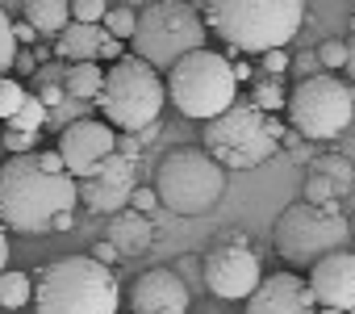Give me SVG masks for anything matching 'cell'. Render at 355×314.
Segmentation results:
<instances>
[{
    "label": "cell",
    "instance_id": "6da1fadb",
    "mask_svg": "<svg viewBox=\"0 0 355 314\" xmlns=\"http://www.w3.org/2000/svg\"><path fill=\"white\" fill-rule=\"evenodd\" d=\"M76 206L80 185L59 151H26L0 168V222L17 235H51Z\"/></svg>",
    "mask_w": 355,
    "mask_h": 314
},
{
    "label": "cell",
    "instance_id": "7a4b0ae2",
    "mask_svg": "<svg viewBox=\"0 0 355 314\" xmlns=\"http://www.w3.org/2000/svg\"><path fill=\"white\" fill-rule=\"evenodd\" d=\"M117 301H121L117 272L96 256L51 260L34 281L38 314H117Z\"/></svg>",
    "mask_w": 355,
    "mask_h": 314
},
{
    "label": "cell",
    "instance_id": "3957f363",
    "mask_svg": "<svg viewBox=\"0 0 355 314\" xmlns=\"http://www.w3.org/2000/svg\"><path fill=\"white\" fill-rule=\"evenodd\" d=\"M205 22L234 51L268 55L284 51L297 38L305 22V0H205Z\"/></svg>",
    "mask_w": 355,
    "mask_h": 314
},
{
    "label": "cell",
    "instance_id": "277c9868",
    "mask_svg": "<svg viewBox=\"0 0 355 314\" xmlns=\"http://www.w3.org/2000/svg\"><path fill=\"white\" fill-rule=\"evenodd\" d=\"M288 126L259 101H234L226 113L205 122V151L222 168H259L284 147Z\"/></svg>",
    "mask_w": 355,
    "mask_h": 314
},
{
    "label": "cell",
    "instance_id": "5b68a950",
    "mask_svg": "<svg viewBox=\"0 0 355 314\" xmlns=\"http://www.w3.org/2000/svg\"><path fill=\"white\" fill-rule=\"evenodd\" d=\"M209 22L205 9H197L193 0H150L138 13V30H134V55L146 59L159 72H171L184 55L205 51L209 38Z\"/></svg>",
    "mask_w": 355,
    "mask_h": 314
},
{
    "label": "cell",
    "instance_id": "8992f818",
    "mask_svg": "<svg viewBox=\"0 0 355 314\" xmlns=\"http://www.w3.org/2000/svg\"><path fill=\"white\" fill-rule=\"evenodd\" d=\"M155 193L171 214L201 218L226 193V168L205 147H175L155 168Z\"/></svg>",
    "mask_w": 355,
    "mask_h": 314
},
{
    "label": "cell",
    "instance_id": "52a82bcc",
    "mask_svg": "<svg viewBox=\"0 0 355 314\" xmlns=\"http://www.w3.org/2000/svg\"><path fill=\"white\" fill-rule=\"evenodd\" d=\"M167 101V80H159V67H150L138 55H121L113 67H105V88L96 97L109 126L134 134L150 130L159 122V109Z\"/></svg>",
    "mask_w": 355,
    "mask_h": 314
},
{
    "label": "cell",
    "instance_id": "ba28073f",
    "mask_svg": "<svg viewBox=\"0 0 355 314\" xmlns=\"http://www.w3.org/2000/svg\"><path fill=\"white\" fill-rule=\"evenodd\" d=\"M167 101L184 117L209 122L239 101V72L218 51H193L167 72Z\"/></svg>",
    "mask_w": 355,
    "mask_h": 314
},
{
    "label": "cell",
    "instance_id": "9c48e42d",
    "mask_svg": "<svg viewBox=\"0 0 355 314\" xmlns=\"http://www.w3.org/2000/svg\"><path fill=\"white\" fill-rule=\"evenodd\" d=\"M276 251L284 264L293 268H313L322 256L343 251L355 235H351V218H343L338 210L326 206H309L305 197L284 206L276 218Z\"/></svg>",
    "mask_w": 355,
    "mask_h": 314
},
{
    "label": "cell",
    "instance_id": "30bf717a",
    "mask_svg": "<svg viewBox=\"0 0 355 314\" xmlns=\"http://www.w3.org/2000/svg\"><path fill=\"white\" fill-rule=\"evenodd\" d=\"M355 117V101H351V84L334 80L330 72H318L309 80H301L288 97V122L301 138L309 142H326L338 138Z\"/></svg>",
    "mask_w": 355,
    "mask_h": 314
},
{
    "label": "cell",
    "instance_id": "8fae6325",
    "mask_svg": "<svg viewBox=\"0 0 355 314\" xmlns=\"http://www.w3.org/2000/svg\"><path fill=\"white\" fill-rule=\"evenodd\" d=\"M263 281V260L243 231H222L205 256V289L222 301H247Z\"/></svg>",
    "mask_w": 355,
    "mask_h": 314
},
{
    "label": "cell",
    "instance_id": "7c38bea8",
    "mask_svg": "<svg viewBox=\"0 0 355 314\" xmlns=\"http://www.w3.org/2000/svg\"><path fill=\"white\" fill-rule=\"evenodd\" d=\"M134 193H138V155H130V151H121V147L109 155V160H105L88 181H80V201H84L92 214H105V218L130 210Z\"/></svg>",
    "mask_w": 355,
    "mask_h": 314
},
{
    "label": "cell",
    "instance_id": "4fadbf2b",
    "mask_svg": "<svg viewBox=\"0 0 355 314\" xmlns=\"http://www.w3.org/2000/svg\"><path fill=\"white\" fill-rule=\"evenodd\" d=\"M113 151H117V134L109 122L80 117V122H67L59 134V155H63V164L76 181H88Z\"/></svg>",
    "mask_w": 355,
    "mask_h": 314
},
{
    "label": "cell",
    "instance_id": "5bb4252c",
    "mask_svg": "<svg viewBox=\"0 0 355 314\" xmlns=\"http://www.w3.org/2000/svg\"><path fill=\"white\" fill-rule=\"evenodd\" d=\"M189 306H193V289L175 268H150L130 289L134 314H189Z\"/></svg>",
    "mask_w": 355,
    "mask_h": 314
},
{
    "label": "cell",
    "instance_id": "9a60e30c",
    "mask_svg": "<svg viewBox=\"0 0 355 314\" xmlns=\"http://www.w3.org/2000/svg\"><path fill=\"white\" fill-rule=\"evenodd\" d=\"M247 314H318V297L309 276L297 272H268L259 289L247 297Z\"/></svg>",
    "mask_w": 355,
    "mask_h": 314
},
{
    "label": "cell",
    "instance_id": "2e32d148",
    "mask_svg": "<svg viewBox=\"0 0 355 314\" xmlns=\"http://www.w3.org/2000/svg\"><path fill=\"white\" fill-rule=\"evenodd\" d=\"M309 289L318 297V306H334V310H355V251H330L309 268Z\"/></svg>",
    "mask_w": 355,
    "mask_h": 314
},
{
    "label": "cell",
    "instance_id": "e0dca14e",
    "mask_svg": "<svg viewBox=\"0 0 355 314\" xmlns=\"http://www.w3.org/2000/svg\"><path fill=\"white\" fill-rule=\"evenodd\" d=\"M113 34L105 26H92V22H71L59 38H55V59L63 63H88V59H101L105 42Z\"/></svg>",
    "mask_w": 355,
    "mask_h": 314
},
{
    "label": "cell",
    "instance_id": "ac0fdd59",
    "mask_svg": "<svg viewBox=\"0 0 355 314\" xmlns=\"http://www.w3.org/2000/svg\"><path fill=\"white\" fill-rule=\"evenodd\" d=\"M105 239L121 251V256H142L150 243H155V226H150V214H142V210H121V214H113L109 218V226H105Z\"/></svg>",
    "mask_w": 355,
    "mask_h": 314
},
{
    "label": "cell",
    "instance_id": "d6986e66",
    "mask_svg": "<svg viewBox=\"0 0 355 314\" xmlns=\"http://www.w3.org/2000/svg\"><path fill=\"white\" fill-rule=\"evenodd\" d=\"M26 22L38 34L59 38L71 26V0H26Z\"/></svg>",
    "mask_w": 355,
    "mask_h": 314
},
{
    "label": "cell",
    "instance_id": "ffe728a7",
    "mask_svg": "<svg viewBox=\"0 0 355 314\" xmlns=\"http://www.w3.org/2000/svg\"><path fill=\"white\" fill-rule=\"evenodd\" d=\"M101 88H105V67H101V59L67 63V97H71V101H96Z\"/></svg>",
    "mask_w": 355,
    "mask_h": 314
},
{
    "label": "cell",
    "instance_id": "44dd1931",
    "mask_svg": "<svg viewBox=\"0 0 355 314\" xmlns=\"http://www.w3.org/2000/svg\"><path fill=\"white\" fill-rule=\"evenodd\" d=\"M34 97H38L42 105H51V109H59V105L71 101V97H67V67H59V59L34 72Z\"/></svg>",
    "mask_w": 355,
    "mask_h": 314
},
{
    "label": "cell",
    "instance_id": "7402d4cb",
    "mask_svg": "<svg viewBox=\"0 0 355 314\" xmlns=\"http://www.w3.org/2000/svg\"><path fill=\"white\" fill-rule=\"evenodd\" d=\"M26 301H34V281L17 268H5L0 272V306L5 310H21Z\"/></svg>",
    "mask_w": 355,
    "mask_h": 314
},
{
    "label": "cell",
    "instance_id": "603a6c76",
    "mask_svg": "<svg viewBox=\"0 0 355 314\" xmlns=\"http://www.w3.org/2000/svg\"><path fill=\"white\" fill-rule=\"evenodd\" d=\"M309 168H313V172H322V176H330V181L338 185V193H351V189H355V164L347 160V155H338V151L318 155Z\"/></svg>",
    "mask_w": 355,
    "mask_h": 314
},
{
    "label": "cell",
    "instance_id": "cb8c5ba5",
    "mask_svg": "<svg viewBox=\"0 0 355 314\" xmlns=\"http://www.w3.org/2000/svg\"><path fill=\"white\" fill-rule=\"evenodd\" d=\"M251 101H259L268 113H276V109H288V92H284V76H255L251 80Z\"/></svg>",
    "mask_w": 355,
    "mask_h": 314
},
{
    "label": "cell",
    "instance_id": "d4e9b609",
    "mask_svg": "<svg viewBox=\"0 0 355 314\" xmlns=\"http://www.w3.org/2000/svg\"><path fill=\"white\" fill-rule=\"evenodd\" d=\"M46 117H51V105H42V101L30 92V97H26V105H21L5 126H9V130H30V134H38V130L46 126Z\"/></svg>",
    "mask_w": 355,
    "mask_h": 314
},
{
    "label": "cell",
    "instance_id": "484cf974",
    "mask_svg": "<svg viewBox=\"0 0 355 314\" xmlns=\"http://www.w3.org/2000/svg\"><path fill=\"white\" fill-rule=\"evenodd\" d=\"M309 206H326V210H338V185L330 181V176H322V172H309V181H305V193H301Z\"/></svg>",
    "mask_w": 355,
    "mask_h": 314
},
{
    "label": "cell",
    "instance_id": "4316f807",
    "mask_svg": "<svg viewBox=\"0 0 355 314\" xmlns=\"http://www.w3.org/2000/svg\"><path fill=\"white\" fill-rule=\"evenodd\" d=\"M26 88H21V80L17 76H0V122H9L21 105H26Z\"/></svg>",
    "mask_w": 355,
    "mask_h": 314
},
{
    "label": "cell",
    "instance_id": "83f0119b",
    "mask_svg": "<svg viewBox=\"0 0 355 314\" xmlns=\"http://www.w3.org/2000/svg\"><path fill=\"white\" fill-rule=\"evenodd\" d=\"M101 26H105L113 38H121V42H125V38H134V30H138V13H134V9H125V5H113V9L105 13V22H101Z\"/></svg>",
    "mask_w": 355,
    "mask_h": 314
},
{
    "label": "cell",
    "instance_id": "f1b7e54d",
    "mask_svg": "<svg viewBox=\"0 0 355 314\" xmlns=\"http://www.w3.org/2000/svg\"><path fill=\"white\" fill-rule=\"evenodd\" d=\"M17 51H21V42H17V34H13V22H9L5 9H0V76L17 63Z\"/></svg>",
    "mask_w": 355,
    "mask_h": 314
},
{
    "label": "cell",
    "instance_id": "f546056e",
    "mask_svg": "<svg viewBox=\"0 0 355 314\" xmlns=\"http://www.w3.org/2000/svg\"><path fill=\"white\" fill-rule=\"evenodd\" d=\"M171 268H175V272L184 276V285H189V289L205 285V260H201V256H180V260L171 264Z\"/></svg>",
    "mask_w": 355,
    "mask_h": 314
},
{
    "label": "cell",
    "instance_id": "4dcf8cb0",
    "mask_svg": "<svg viewBox=\"0 0 355 314\" xmlns=\"http://www.w3.org/2000/svg\"><path fill=\"white\" fill-rule=\"evenodd\" d=\"M105 13H109L105 0H71V22H92V26H101Z\"/></svg>",
    "mask_w": 355,
    "mask_h": 314
},
{
    "label": "cell",
    "instance_id": "1f68e13d",
    "mask_svg": "<svg viewBox=\"0 0 355 314\" xmlns=\"http://www.w3.org/2000/svg\"><path fill=\"white\" fill-rule=\"evenodd\" d=\"M0 142H5V151L9 155H26V151H34V142H38V134H30V130H0Z\"/></svg>",
    "mask_w": 355,
    "mask_h": 314
},
{
    "label": "cell",
    "instance_id": "d6a6232c",
    "mask_svg": "<svg viewBox=\"0 0 355 314\" xmlns=\"http://www.w3.org/2000/svg\"><path fill=\"white\" fill-rule=\"evenodd\" d=\"M318 59H322L326 72H330V67H347V42H338V38L322 42V47H318Z\"/></svg>",
    "mask_w": 355,
    "mask_h": 314
},
{
    "label": "cell",
    "instance_id": "836d02e7",
    "mask_svg": "<svg viewBox=\"0 0 355 314\" xmlns=\"http://www.w3.org/2000/svg\"><path fill=\"white\" fill-rule=\"evenodd\" d=\"M263 72L268 76H284L288 72V51H268L263 55Z\"/></svg>",
    "mask_w": 355,
    "mask_h": 314
},
{
    "label": "cell",
    "instance_id": "e575fe53",
    "mask_svg": "<svg viewBox=\"0 0 355 314\" xmlns=\"http://www.w3.org/2000/svg\"><path fill=\"white\" fill-rule=\"evenodd\" d=\"M130 206H134V210H142V214H150V210L159 206V193H155V185H150V189H138Z\"/></svg>",
    "mask_w": 355,
    "mask_h": 314
},
{
    "label": "cell",
    "instance_id": "d590c367",
    "mask_svg": "<svg viewBox=\"0 0 355 314\" xmlns=\"http://www.w3.org/2000/svg\"><path fill=\"white\" fill-rule=\"evenodd\" d=\"M318 67H322V59H318V51H313V55H301V59H297V76H301V80H309V76H318Z\"/></svg>",
    "mask_w": 355,
    "mask_h": 314
},
{
    "label": "cell",
    "instance_id": "8d00e7d4",
    "mask_svg": "<svg viewBox=\"0 0 355 314\" xmlns=\"http://www.w3.org/2000/svg\"><path fill=\"white\" fill-rule=\"evenodd\" d=\"M13 34H17V42H21V47H30L34 38H42V34H38V30L26 22V17H21V22H13Z\"/></svg>",
    "mask_w": 355,
    "mask_h": 314
},
{
    "label": "cell",
    "instance_id": "74e56055",
    "mask_svg": "<svg viewBox=\"0 0 355 314\" xmlns=\"http://www.w3.org/2000/svg\"><path fill=\"white\" fill-rule=\"evenodd\" d=\"M92 256H96V260H101V264H113V260H117V256H121V251H117V247H113V243H109V239H101V243H96V247H92Z\"/></svg>",
    "mask_w": 355,
    "mask_h": 314
},
{
    "label": "cell",
    "instance_id": "f35d334b",
    "mask_svg": "<svg viewBox=\"0 0 355 314\" xmlns=\"http://www.w3.org/2000/svg\"><path fill=\"white\" fill-rule=\"evenodd\" d=\"M13 67H17V72H26V76H34V72H38V59H34L30 51H17V63H13Z\"/></svg>",
    "mask_w": 355,
    "mask_h": 314
},
{
    "label": "cell",
    "instance_id": "ab89813d",
    "mask_svg": "<svg viewBox=\"0 0 355 314\" xmlns=\"http://www.w3.org/2000/svg\"><path fill=\"white\" fill-rule=\"evenodd\" d=\"M347 76L355 84V22H351V38H347Z\"/></svg>",
    "mask_w": 355,
    "mask_h": 314
},
{
    "label": "cell",
    "instance_id": "60d3db41",
    "mask_svg": "<svg viewBox=\"0 0 355 314\" xmlns=\"http://www.w3.org/2000/svg\"><path fill=\"white\" fill-rule=\"evenodd\" d=\"M101 59L117 63V59H121V38H109V42H105V51H101Z\"/></svg>",
    "mask_w": 355,
    "mask_h": 314
},
{
    "label": "cell",
    "instance_id": "b9f144b4",
    "mask_svg": "<svg viewBox=\"0 0 355 314\" xmlns=\"http://www.w3.org/2000/svg\"><path fill=\"white\" fill-rule=\"evenodd\" d=\"M5 231H9V226H5V222H0V272H5V268H9V239H5Z\"/></svg>",
    "mask_w": 355,
    "mask_h": 314
},
{
    "label": "cell",
    "instance_id": "7bdbcfd3",
    "mask_svg": "<svg viewBox=\"0 0 355 314\" xmlns=\"http://www.w3.org/2000/svg\"><path fill=\"white\" fill-rule=\"evenodd\" d=\"M318 314H347V310H334V306H322Z\"/></svg>",
    "mask_w": 355,
    "mask_h": 314
},
{
    "label": "cell",
    "instance_id": "ee69618b",
    "mask_svg": "<svg viewBox=\"0 0 355 314\" xmlns=\"http://www.w3.org/2000/svg\"><path fill=\"white\" fill-rule=\"evenodd\" d=\"M351 235H355V214H351Z\"/></svg>",
    "mask_w": 355,
    "mask_h": 314
},
{
    "label": "cell",
    "instance_id": "f6af8a7d",
    "mask_svg": "<svg viewBox=\"0 0 355 314\" xmlns=\"http://www.w3.org/2000/svg\"><path fill=\"white\" fill-rule=\"evenodd\" d=\"M0 147H5V142H0Z\"/></svg>",
    "mask_w": 355,
    "mask_h": 314
},
{
    "label": "cell",
    "instance_id": "bcb514c9",
    "mask_svg": "<svg viewBox=\"0 0 355 314\" xmlns=\"http://www.w3.org/2000/svg\"><path fill=\"white\" fill-rule=\"evenodd\" d=\"M351 314H355V310H351Z\"/></svg>",
    "mask_w": 355,
    "mask_h": 314
}]
</instances>
